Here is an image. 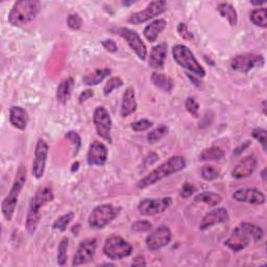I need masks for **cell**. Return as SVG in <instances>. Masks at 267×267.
<instances>
[{"mask_svg": "<svg viewBox=\"0 0 267 267\" xmlns=\"http://www.w3.org/2000/svg\"><path fill=\"white\" fill-rule=\"evenodd\" d=\"M263 230L250 222H242L232 232L225 241V246L234 252H240L250 246V243L258 242L263 238Z\"/></svg>", "mask_w": 267, "mask_h": 267, "instance_id": "cell-1", "label": "cell"}, {"mask_svg": "<svg viewBox=\"0 0 267 267\" xmlns=\"http://www.w3.org/2000/svg\"><path fill=\"white\" fill-rule=\"evenodd\" d=\"M185 167L186 160L184 157H182V155H172L171 158L159 165L157 168H154L146 176H144L143 179H141L137 183V187L139 189L148 188L165 179V177L182 171Z\"/></svg>", "mask_w": 267, "mask_h": 267, "instance_id": "cell-2", "label": "cell"}, {"mask_svg": "<svg viewBox=\"0 0 267 267\" xmlns=\"http://www.w3.org/2000/svg\"><path fill=\"white\" fill-rule=\"evenodd\" d=\"M54 198L55 195L52 189L49 186L41 187L40 189H38L35 196L31 200L28 215H26L25 227L29 234L33 235L38 228V225L41 219V213H40L41 208L45 206L46 204L52 202Z\"/></svg>", "mask_w": 267, "mask_h": 267, "instance_id": "cell-3", "label": "cell"}, {"mask_svg": "<svg viewBox=\"0 0 267 267\" xmlns=\"http://www.w3.org/2000/svg\"><path fill=\"white\" fill-rule=\"evenodd\" d=\"M41 5L37 0H20L15 3L8 17L9 23L18 28L30 23L39 14Z\"/></svg>", "mask_w": 267, "mask_h": 267, "instance_id": "cell-4", "label": "cell"}, {"mask_svg": "<svg viewBox=\"0 0 267 267\" xmlns=\"http://www.w3.org/2000/svg\"><path fill=\"white\" fill-rule=\"evenodd\" d=\"M25 182H26V167L24 165H20L19 169L17 170L13 185L9 191V194L6 196L2 205L3 214L6 220L8 221H11L14 216L20 193L22 189H23Z\"/></svg>", "mask_w": 267, "mask_h": 267, "instance_id": "cell-5", "label": "cell"}, {"mask_svg": "<svg viewBox=\"0 0 267 267\" xmlns=\"http://www.w3.org/2000/svg\"><path fill=\"white\" fill-rule=\"evenodd\" d=\"M172 57L182 68L193 73L195 76L204 77L206 75L203 66L199 64L189 47L182 45V44H177L172 47Z\"/></svg>", "mask_w": 267, "mask_h": 267, "instance_id": "cell-6", "label": "cell"}, {"mask_svg": "<svg viewBox=\"0 0 267 267\" xmlns=\"http://www.w3.org/2000/svg\"><path fill=\"white\" fill-rule=\"evenodd\" d=\"M119 212L120 208L110 204L97 206L92 210L90 216H89V226L96 230L103 229L119 215Z\"/></svg>", "mask_w": 267, "mask_h": 267, "instance_id": "cell-7", "label": "cell"}, {"mask_svg": "<svg viewBox=\"0 0 267 267\" xmlns=\"http://www.w3.org/2000/svg\"><path fill=\"white\" fill-rule=\"evenodd\" d=\"M102 251L105 257H108L110 260L115 261L131 255L132 247L122 237L113 235L106 238Z\"/></svg>", "mask_w": 267, "mask_h": 267, "instance_id": "cell-8", "label": "cell"}, {"mask_svg": "<svg viewBox=\"0 0 267 267\" xmlns=\"http://www.w3.org/2000/svg\"><path fill=\"white\" fill-rule=\"evenodd\" d=\"M264 58L261 55L255 54H246V55H239L232 59L230 65L232 70L236 72L247 73L255 68H261L264 66Z\"/></svg>", "mask_w": 267, "mask_h": 267, "instance_id": "cell-9", "label": "cell"}, {"mask_svg": "<svg viewBox=\"0 0 267 267\" xmlns=\"http://www.w3.org/2000/svg\"><path fill=\"white\" fill-rule=\"evenodd\" d=\"M166 8L167 4L164 0H155V2H151L143 11L131 14L127 21L128 23L135 25L144 23V22L163 14L166 11Z\"/></svg>", "mask_w": 267, "mask_h": 267, "instance_id": "cell-10", "label": "cell"}, {"mask_svg": "<svg viewBox=\"0 0 267 267\" xmlns=\"http://www.w3.org/2000/svg\"><path fill=\"white\" fill-rule=\"evenodd\" d=\"M93 122L97 135L109 143H112L111 130H112L113 122L104 106H97L95 109L93 114Z\"/></svg>", "mask_w": 267, "mask_h": 267, "instance_id": "cell-11", "label": "cell"}, {"mask_svg": "<svg viewBox=\"0 0 267 267\" xmlns=\"http://www.w3.org/2000/svg\"><path fill=\"white\" fill-rule=\"evenodd\" d=\"M172 204L171 197L145 198L139 203L138 211L143 216H154L165 212Z\"/></svg>", "mask_w": 267, "mask_h": 267, "instance_id": "cell-12", "label": "cell"}, {"mask_svg": "<svg viewBox=\"0 0 267 267\" xmlns=\"http://www.w3.org/2000/svg\"><path fill=\"white\" fill-rule=\"evenodd\" d=\"M118 35L125 40L127 45L130 49L137 55V57L141 61H145L147 58V48L146 45L143 43L139 34L135 31H132L127 28H122L117 31Z\"/></svg>", "mask_w": 267, "mask_h": 267, "instance_id": "cell-13", "label": "cell"}, {"mask_svg": "<svg viewBox=\"0 0 267 267\" xmlns=\"http://www.w3.org/2000/svg\"><path fill=\"white\" fill-rule=\"evenodd\" d=\"M48 155V145L44 139H39L35 148V157L33 162V175L37 180L43 177L45 172L46 161Z\"/></svg>", "mask_w": 267, "mask_h": 267, "instance_id": "cell-14", "label": "cell"}, {"mask_svg": "<svg viewBox=\"0 0 267 267\" xmlns=\"http://www.w3.org/2000/svg\"><path fill=\"white\" fill-rule=\"evenodd\" d=\"M172 238V233L170 229L166 226L159 227L151 232L145 239V244L148 250L150 251H158L170 243Z\"/></svg>", "mask_w": 267, "mask_h": 267, "instance_id": "cell-15", "label": "cell"}, {"mask_svg": "<svg viewBox=\"0 0 267 267\" xmlns=\"http://www.w3.org/2000/svg\"><path fill=\"white\" fill-rule=\"evenodd\" d=\"M97 241L95 238H88L83 240L74 255L72 266H78L91 262L95 256Z\"/></svg>", "mask_w": 267, "mask_h": 267, "instance_id": "cell-16", "label": "cell"}, {"mask_svg": "<svg viewBox=\"0 0 267 267\" xmlns=\"http://www.w3.org/2000/svg\"><path fill=\"white\" fill-rule=\"evenodd\" d=\"M233 198L238 203L251 205H264L266 197L262 191L257 188H240L233 193Z\"/></svg>", "mask_w": 267, "mask_h": 267, "instance_id": "cell-17", "label": "cell"}, {"mask_svg": "<svg viewBox=\"0 0 267 267\" xmlns=\"http://www.w3.org/2000/svg\"><path fill=\"white\" fill-rule=\"evenodd\" d=\"M229 212L226 208H216L208 212L200 221L199 224V230L200 231H206L216 225L224 224L229 220Z\"/></svg>", "mask_w": 267, "mask_h": 267, "instance_id": "cell-18", "label": "cell"}, {"mask_svg": "<svg viewBox=\"0 0 267 267\" xmlns=\"http://www.w3.org/2000/svg\"><path fill=\"white\" fill-rule=\"evenodd\" d=\"M108 160V148L98 141H94L89 147L87 153V162L90 166H102Z\"/></svg>", "mask_w": 267, "mask_h": 267, "instance_id": "cell-19", "label": "cell"}, {"mask_svg": "<svg viewBox=\"0 0 267 267\" xmlns=\"http://www.w3.org/2000/svg\"><path fill=\"white\" fill-rule=\"evenodd\" d=\"M167 57V44L160 43L152 47L148 57V65L150 68L155 70H162L165 66Z\"/></svg>", "mask_w": 267, "mask_h": 267, "instance_id": "cell-20", "label": "cell"}, {"mask_svg": "<svg viewBox=\"0 0 267 267\" xmlns=\"http://www.w3.org/2000/svg\"><path fill=\"white\" fill-rule=\"evenodd\" d=\"M256 167H257L256 158L254 155H249V157L244 158L235 166V168L232 171V175L237 180L246 179V177H249L254 173Z\"/></svg>", "mask_w": 267, "mask_h": 267, "instance_id": "cell-21", "label": "cell"}, {"mask_svg": "<svg viewBox=\"0 0 267 267\" xmlns=\"http://www.w3.org/2000/svg\"><path fill=\"white\" fill-rule=\"evenodd\" d=\"M136 110H137V100H136L135 89L132 87H128L126 88V90L122 95L120 114L123 118H125L135 113Z\"/></svg>", "mask_w": 267, "mask_h": 267, "instance_id": "cell-22", "label": "cell"}, {"mask_svg": "<svg viewBox=\"0 0 267 267\" xmlns=\"http://www.w3.org/2000/svg\"><path fill=\"white\" fill-rule=\"evenodd\" d=\"M10 123L19 130H24L29 123V114L26 111L19 105L10 109Z\"/></svg>", "mask_w": 267, "mask_h": 267, "instance_id": "cell-23", "label": "cell"}, {"mask_svg": "<svg viewBox=\"0 0 267 267\" xmlns=\"http://www.w3.org/2000/svg\"><path fill=\"white\" fill-rule=\"evenodd\" d=\"M167 23L164 19H157V20H153L152 22L148 25L145 26L144 31H143V36L145 37V39L152 43L155 42V40L158 39L159 35L165 30Z\"/></svg>", "mask_w": 267, "mask_h": 267, "instance_id": "cell-24", "label": "cell"}, {"mask_svg": "<svg viewBox=\"0 0 267 267\" xmlns=\"http://www.w3.org/2000/svg\"><path fill=\"white\" fill-rule=\"evenodd\" d=\"M74 88V81L72 77H68V78H65L63 79L57 89V99L60 103L65 104L67 103V101L69 100L71 94H72V90Z\"/></svg>", "mask_w": 267, "mask_h": 267, "instance_id": "cell-25", "label": "cell"}, {"mask_svg": "<svg viewBox=\"0 0 267 267\" xmlns=\"http://www.w3.org/2000/svg\"><path fill=\"white\" fill-rule=\"evenodd\" d=\"M217 11L221 15L222 18L228 20L231 26H236L238 23V14L235 8L228 3H221L217 6Z\"/></svg>", "mask_w": 267, "mask_h": 267, "instance_id": "cell-26", "label": "cell"}, {"mask_svg": "<svg viewBox=\"0 0 267 267\" xmlns=\"http://www.w3.org/2000/svg\"><path fill=\"white\" fill-rule=\"evenodd\" d=\"M194 200L196 203H203L210 207H216L221 203L222 197L220 194L215 193L213 191H205L197 194L194 197Z\"/></svg>", "mask_w": 267, "mask_h": 267, "instance_id": "cell-27", "label": "cell"}, {"mask_svg": "<svg viewBox=\"0 0 267 267\" xmlns=\"http://www.w3.org/2000/svg\"><path fill=\"white\" fill-rule=\"evenodd\" d=\"M151 83L161 90H163L164 92L170 93L172 91V88H173V83L172 81L163 73H159V72H153L151 74Z\"/></svg>", "mask_w": 267, "mask_h": 267, "instance_id": "cell-28", "label": "cell"}, {"mask_svg": "<svg viewBox=\"0 0 267 267\" xmlns=\"http://www.w3.org/2000/svg\"><path fill=\"white\" fill-rule=\"evenodd\" d=\"M111 74V70L108 68L96 69L93 72L89 73L83 77V82L87 86H96L100 84L104 78Z\"/></svg>", "mask_w": 267, "mask_h": 267, "instance_id": "cell-29", "label": "cell"}, {"mask_svg": "<svg viewBox=\"0 0 267 267\" xmlns=\"http://www.w3.org/2000/svg\"><path fill=\"white\" fill-rule=\"evenodd\" d=\"M224 158L225 151L217 146L205 148L199 154L200 161H221Z\"/></svg>", "mask_w": 267, "mask_h": 267, "instance_id": "cell-30", "label": "cell"}, {"mask_svg": "<svg viewBox=\"0 0 267 267\" xmlns=\"http://www.w3.org/2000/svg\"><path fill=\"white\" fill-rule=\"evenodd\" d=\"M250 19L253 22V24L256 26H260L263 29L267 28V10L265 8L256 9L252 11L250 15Z\"/></svg>", "mask_w": 267, "mask_h": 267, "instance_id": "cell-31", "label": "cell"}, {"mask_svg": "<svg viewBox=\"0 0 267 267\" xmlns=\"http://www.w3.org/2000/svg\"><path fill=\"white\" fill-rule=\"evenodd\" d=\"M169 131V128L162 124L158 127H155L154 129L150 130L148 134H147V141L150 143V144H154L157 143L158 141H160L161 139H163L167 134Z\"/></svg>", "mask_w": 267, "mask_h": 267, "instance_id": "cell-32", "label": "cell"}, {"mask_svg": "<svg viewBox=\"0 0 267 267\" xmlns=\"http://www.w3.org/2000/svg\"><path fill=\"white\" fill-rule=\"evenodd\" d=\"M74 217V213L73 212H69L67 214L62 215L61 217H59L54 224H52V228L55 230H58L60 232H65L67 230V227L69 226L70 222L72 221Z\"/></svg>", "mask_w": 267, "mask_h": 267, "instance_id": "cell-33", "label": "cell"}, {"mask_svg": "<svg viewBox=\"0 0 267 267\" xmlns=\"http://www.w3.org/2000/svg\"><path fill=\"white\" fill-rule=\"evenodd\" d=\"M69 247V239L65 237L61 240L60 244H59V248H58V255H57V259H58V264L60 266H64L67 262V250H68Z\"/></svg>", "mask_w": 267, "mask_h": 267, "instance_id": "cell-34", "label": "cell"}, {"mask_svg": "<svg viewBox=\"0 0 267 267\" xmlns=\"http://www.w3.org/2000/svg\"><path fill=\"white\" fill-rule=\"evenodd\" d=\"M123 82L120 77H111L106 84L104 85L103 88V95L104 96H109L111 93H112L116 89H119L120 87H122Z\"/></svg>", "mask_w": 267, "mask_h": 267, "instance_id": "cell-35", "label": "cell"}, {"mask_svg": "<svg viewBox=\"0 0 267 267\" xmlns=\"http://www.w3.org/2000/svg\"><path fill=\"white\" fill-rule=\"evenodd\" d=\"M252 136L254 139H256L262 146L264 152H266L267 147H266V139H267V131L266 129L262 127H256L252 131Z\"/></svg>", "mask_w": 267, "mask_h": 267, "instance_id": "cell-36", "label": "cell"}, {"mask_svg": "<svg viewBox=\"0 0 267 267\" xmlns=\"http://www.w3.org/2000/svg\"><path fill=\"white\" fill-rule=\"evenodd\" d=\"M65 138L72 143V145L74 146L73 154L76 155L78 153L81 145H82V140H81V137H79L78 134L76 131H74V130H70V131H68V132L66 134Z\"/></svg>", "mask_w": 267, "mask_h": 267, "instance_id": "cell-37", "label": "cell"}, {"mask_svg": "<svg viewBox=\"0 0 267 267\" xmlns=\"http://www.w3.org/2000/svg\"><path fill=\"white\" fill-rule=\"evenodd\" d=\"M152 228V225L147 220H137L131 225V231L135 233H144L149 232Z\"/></svg>", "mask_w": 267, "mask_h": 267, "instance_id": "cell-38", "label": "cell"}, {"mask_svg": "<svg viewBox=\"0 0 267 267\" xmlns=\"http://www.w3.org/2000/svg\"><path fill=\"white\" fill-rule=\"evenodd\" d=\"M219 176V171L214 168L213 166H204L202 169V177L207 181V182H211L214 181L216 179H218Z\"/></svg>", "mask_w": 267, "mask_h": 267, "instance_id": "cell-39", "label": "cell"}, {"mask_svg": "<svg viewBox=\"0 0 267 267\" xmlns=\"http://www.w3.org/2000/svg\"><path fill=\"white\" fill-rule=\"evenodd\" d=\"M185 108L188 111V113L192 115L194 118H198L199 112V104L194 97H188L185 101Z\"/></svg>", "mask_w": 267, "mask_h": 267, "instance_id": "cell-40", "label": "cell"}, {"mask_svg": "<svg viewBox=\"0 0 267 267\" xmlns=\"http://www.w3.org/2000/svg\"><path fill=\"white\" fill-rule=\"evenodd\" d=\"M83 24V20L78 14H70L67 18V25L72 31L81 30Z\"/></svg>", "mask_w": 267, "mask_h": 267, "instance_id": "cell-41", "label": "cell"}, {"mask_svg": "<svg viewBox=\"0 0 267 267\" xmlns=\"http://www.w3.org/2000/svg\"><path fill=\"white\" fill-rule=\"evenodd\" d=\"M153 125V122L148 120V119H140L136 122H132L130 127L132 130L135 131H144L147 130L148 128H150Z\"/></svg>", "mask_w": 267, "mask_h": 267, "instance_id": "cell-42", "label": "cell"}, {"mask_svg": "<svg viewBox=\"0 0 267 267\" xmlns=\"http://www.w3.org/2000/svg\"><path fill=\"white\" fill-rule=\"evenodd\" d=\"M177 33H179V35L184 40H192L193 39V35L190 33L188 26L185 23H183V22H181V23H179V25H177Z\"/></svg>", "mask_w": 267, "mask_h": 267, "instance_id": "cell-43", "label": "cell"}, {"mask_svg": "<svg viewBox=\"0 0 267 267\" xmlns=\"http://www.w3.org/2000/svg\"><path fill=\"white\" fill-rule=\"evenodd\" d=\"M195 191H196V188H195L192 184H190V183H185V184L182 186L181 190H180V195H181V197H183V198H188V197L192 196V194H193Z\"/></svg>", "mask_w": 267, "mask_h": 267, "instance_id": "cell-44", "label": "cell"}, {"mask_svg": "<svg viewBox=\"0 0 267 267\" xmlns=\"http://www.w3.org/2000/svg\"><path fill=\"white\" fill-rule=\"evenodd\" d=\"M101 45L104 47V49L109 52H116L118 50V46L117 44L115 43V41L111 40V39H106V40H103L101 41Z\"/></svg>", "mask_w": 267, "mask_h": 267, "instance_id": "cell-45", "label": "cell"}, {"mask_svg": "<svg viewBox=\"0 0 267 267\" xmlns=\"http://www.w3.org/2000/svg\"><path fill=\"white\" fill-rule=\"evenodd\" d=\"M93 95H94V93H93L92 90H85V91H83V92L79 94V96H78V102H79V103H83V102L87 101L89 98H91Z\"/></svg>", "mask_w": 267, "mask_h": 267, "instance_id": "cell-46", "label": "cell"}, {"mask_svg": "<svg viewBox=\"0 0 267 267\" xmlns=\"http://www.w3.org/2000/svg\"><path fill=\"white\" fill-rule=\"evenodd\" d=\"M131 265L132 266H142V265L145 266L146 265V261H145L143 256H137L135 259L132 260Z\"/></svg>", "mask_w": 267, "mask_h": 267, "instance_id": "cell-47", "label": "cell"}, {"mask_svg": "<svg viewBox=\"0 0 267 267\" xmlns=\"http://www.w3.org/2000/svg\"><path fill=\"white\" fill-rule=\"evenodd\" d=\"M266 4V2H251L252 6H256V7H261L264 6Z\"/></svg>", "mask_w": 267, "mask_h": 267, "instance_id": "cell-48", "label": "cell"}, {"mask_svg": "<svg viewBox=\"0 0 267 267\" xmlns=\"http://www.w3.org/2000/svg\"><path fill=\"white\" fill-rule=\"evenodd\" d=\"M266 168H264L262 171H261V177H262V180H263V183H266Z\"/></svg>", "mask_w": 267, "mask_h": 267, "instance_id": "cell-49", "label": "cell"}, {"mask_svg": "<svg viewBox=\"0 0 267 267\" xmlns=\"http://www.w3.org/2000/svg\"><path fill=\"white\" fill-rule=\"evenodd\" d=\"M262 110H263V114H266V100L262 102Z\"/></svg>", "mask_w": 267, "mask_h": 267, "instance_id": "cell-50", "label": "cell"}, {"mask_svg": "<svg viewBox=\"0 0 267 267\" xmlns=\"http://www.w3.org/2000/svg\"><path fill=\"white\" fill-rule=\"evenodd\" d=\"M134 4H136V2H128V3L127 2H123L122 3L123 6H130V5H134Z\"/></svg>", "mask_w": 267, "mask_h": 267, "instance_id": "cell-51", "label": "cell"}]
</instances>
